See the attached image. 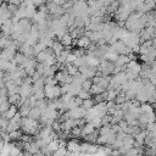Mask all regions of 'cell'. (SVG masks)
I'll list each match as a JSON object with an SVG mask.
<instances>
[{
    "instance_id": "cell-1",
    "label": "cell",
    "mask_w": 156,
    "mask_h": 156,
    "mask_svg": "<svg viewBox=\"0 0 156 156\" xmlns=\"http://www.w3.org/2000/svg\"><path fill=\"white\" fill-rule=\"evenodd\" d=\"M41 128V124L39 123V121L29 118V117H22L21 121V130L26 134H30V135H37L39 129Z\"/></svg>"
},
{
    "instance_id": "cell-2",
    "label": "cell",
    "mask_w": 156,
    "mask_h": 156,
    "mask_svg": "<svg viewBox=\"0 0 156 156\" xmlns=\"http://www.w3.org/2000/svg\"><path fill=\"white\" fill-rule=\"evenodd\" d=\"M44 95L45 99L52 100L61 96V88L58 84L56 85H44Z\"/></svg>"
},
{
    "instance_id": "cell-3",
    "label": "cell",
    "mask_w": 156,
    "mask_h": 156,
    "mask_svg": "<svg viewBox=\"0 0 156 156\" xmlns=\"http://www.w3.org/2000/svg\"><path fill=\"white\" fill-rule=\"evenodd\" d=\"M87 110L82 106H77L74 108H71L68 111H66V115L68 116V118H84Z\"/></svg>"
},
{
    "instance_id": "cell-4",
    "label": "cell",
    "mask_w": 156,
    "mask_h": 156,
    "mask_svg": "<svg viewBox=\"0 0 156 156\" xmlns=\"http://www.w3.org/2000/svg\"><path fill=\"white\" fill-rule=\"evenodd\" d=\"M18 94L21 98H29L32 94H33V88H32V84H28V83H22L18 88Z\"/></svg>"
},
{
    "instance_id": "cell-5",
    "label": "cell",
    "mask_w": 156,
    "mask_h": 156,
    "mask_svg": "<svg viewBox=\"0 0 156 156\" xmlns=\"http://www.w3.org/2000/svg\"><path fill=\"white\" fill-rule=\"evenodd\" d=\"M72 44H74V45H77V48H82V49H87L90 44H91V41H90V39H89V37H87V35H80L79 38H77V39H73V43Z\"/></svg>"
},
{
    "instance_id": "cell-6",
    "label": "cell",
    "mask_w": 156,
    "mask_h": 156,
    "mask_svg": "<svg viewBox=\"0 0 156 156\" xmlns=\"http://www.w3.org/2000/svg\"><path fill=\"white\" fill-rule=\"evenodd\" d=\"M22 54H24L27 57H33L34 56V52H33V46H30V45H28V44H26V43H23V44H21V46H20V49H18Z\"/></svg>"
},
{
    "instance_id": "cell-7",
    "label": "cell",
    "mask_w": 156,
    "mask_h": 156,
    "mask_svg": "<svg viewBox=\"0 0 156 156\" xmlns=\"http://www.w3.org/2000/svg\"><path fill=\"white\" fill-rule=\"evenodd\" d=\"M79 141L77 139H71L67 141V151H71V152H76V151H79Z\"/></svg>"
},
{
    "instance_id": "cell-8",
    "label": "cell",
    "mask_w": 156,
    "mask_h": 156,
    "mask_svg": "<svg viewBox=\"0 0 156 156\" xmlns=\"http://www.w3.org/2000/svg\"><path fill=\"white\" fill-rule=\"evenodd\" d=\"M129 61H130V58L128 57V55H118V56H117V60H116L113 63H115V66H118V67H123V68H124V66H126Z\"/></svg>"
},
{
    "instance_id": "cell-9",
    "label": "cell",
    "mask_w": 156,
    "mask_h": 156,
    "mask_svg": "<svg viewBox=\"0 0 156 156\" xmlns=\"http://www.w3.org/2000/svg\"><path fill=\"white\" fill-rule=\"evenodd\" d=\"M18 112V108H17V106L16 105H10L9 106V108L2 113V116L6 118V119H11L16 113Z\"/></svg>"
},
{
    "instance_id": "cell-10",
    "label": "cell",
    "mask_w": 156,
    "mask_h": 156,
    "mask_svg": "<svg viewBox=\"0 0 156 156\" xmlns=\"http://www.w3.org/2000/svg\"><path fill=\"white\" fill-rule=\"evenodd\" d=\"M11 41H12V38L10 35H5V34H0V50L7 48L11 45Z\"/></svg>"
},
{
    "instance_id": "cell-11",
    "label": "cell",
    "mask_w": 156,
    "mask_h": 156,
    "mask_svg": "<svg viewBox=\"0 0 156 156\" xmlns=\"http://www.w3.org/2000/svg\"><path fill=\"white\" fill-rule=\"evenodd\" d=\"M63 49H65V46L62 45V43H61L60 40H55V41L52 43V45H51V50H52V52L55 54V56H58V55L63 51Z\"/></svg>"
},
{
    "instance_id": "cell-12",
    "label": "cell",
    "mask_w": 156,
    "mask_h": 156,
    "mask_svg": "<svg viewBox=\"0 0 156 156\" xmlns=\"http://www.w3.org/2000/svg\"><path fill=\"white\" fill-rule=\"evenodd\" d=\"M146 134H147V132H146V130H140L138 134H135V135H134V140H135V143H138V145H139V146L144 145V141H145V136H146Z\"/></svg>"
},
{
    "instance_id": "cell-13",
    "label": "cell",
    "mask_w": 156,
    "mask_h": 156,
    "mask_svg": "<svg viewBox=\"0 0 156 156\" xmlns=\"http://www.w3.org/2000/svg\"><path fill=\"white\" fill-rule=\"evenodd\" d=\"M27 58H28V57H27V56H26L24 54H22L21 51H17L12 61H13V62H15V63H16L17 66H21V65H22V63H23V62H24V61H26Z\"/></svg>"
},
{
    "instance_id": "cell-14",
    "label": "cell",
    "mask_w": 156,
    "mask_h": 156,
    "mask_svg": "<svg viewBox=\"0 0 156 156\" xmlns=\"http://www.w3.org/2000/svg\"><path fill=\"white\" fill-rule=\"evenodd\" d=\"M106 89L102 87V85H100V84H91V88L89 89V91H90V94L91 95H98V94H102L104 91H105Z\"/></svg>"
},
{
    "instance_id": "cell-15",
    "label": "cell",
    "mask_w": 156,
    "mask_h": 156,
    "mask_svg": "<svg viewBox=\"0 0 156 156\" xmlns=\"http://www.w3.org/2000/svg\"><path fill=\"white\" fill-rule=\"evenodd\" d=\"M20 108H18V113L22 116V117H27L28 116V113H29V110L32 108L27 102H26V100H24V102L21 105V106H18Z\"/></svg>"
},
{
    "instance_id": "cell-16",
    "label": "cell",
    "mask_w": 156,
    "mask_h": 156,
    "mask_svg": "<svg viewBox=\"0 0 156 156\" xmlns=\"http://www.w3.org/2000/svg\"><path fill=\"white\" fill-rule=\"evenodd\" d=\"M22 130L21 129H17V130H12V132H9V136H10V141H20L21 140V136H22Z\"/></svg>"
},
{
    "instance_id": "cell-17",
    "label": "cell",
    "mask_w": 156,
    "mask_h": 156,
    "mask_svg": "<svg viewBox=\"0 0 156 156\" xmlns=\"http://www.w3.org/2000/svg\"><path fill=\"white\" fill-rule=\"evenodd\" d=\"M40 116H41V111H40L38 107H32V108L29 110V113H28V116H27V117H29V118H33V119H37V121H39Z\"/></svg>"
},
{
    "instance_id": "cell-18",
    "label": "cell",
    "mask_w": 156,
    "mask_h": 156,
    "mask_svg": "<svg viewBox=\"0 0 156 156\" xmlns=\"http://www.w3.org/2000/svg\"><path fill=\"white\" fill-rule=\"evenodd\" d=\"M95 130V128L89 123V122H87L84 126H82V138H84L87 134H90V133H93Z\"/></svg>"
},
{
    "instance_id": "cell-19",
    "label": "cell",
    "mask_w": 156,
    "mask_h": 156,
    "mask_svg": "<svg viewBox=\"0 0 156 156\" xmlns=\"http://www.w3.org/2000/svg\"><path fill=\"white\" fill-rule=\"evenodd\" d=\"M46 149H48V151H49L50 154H52L55 150H57V149H58V138L51 139V141L46 145Z\"/></svg>"
},
{
    "instance_id": "cell-20",
    "label": "cell",
    "mask_w": 156,
    "mask_h": 156,
    "mask_svg": "<svg viewBox=\"0 0 156 156\" xmlns=\"http://www.w3.org/2000/svg\"><path fill=\"white\" fill-rule=\"evenodd\" d=\"M60 41L62 43V45H63V46H71V45H72V43H73V38L71 37V34H69V33H66V34L60 39Z\"/></svg>"
},
{
    "instance_id": "cell-21",
    "label": "cell",
    "mask_w": 156,
    "mask_h": 156,
    "mask_svg": "<svg viewBox=\"0 0 156 156\" xmlns=\"http://www.w3.org/2000/svg\"><path fill=\"white\" fill-rule=\"evenodd\" d=\"M98 135H99V132L95 129L93 133H90V134H87V135L84 136V140H85V141H88V143H96Z\"/></svg>"
},
{
    "instance_id": "cell-22",
    "label": "cell",
    "mask_w": 156,
    "mask_h": 156,
    "mask_svg": "<svg viewBox=\"0 0 156 156\" xmlns=\"http://www.w3.org/2000/svg\"><path fill=\"white\" fill-rule=\"evenodd\" d=\"M140 111L143 113H151V112H154V107L149 102H143V104H140Z\"/></svg>"
},
{
    "instance_id": "cell-23",
    "label": "cell",
    "mask_w": 156,
    "mask_h": 156,
    "mask_svg": "<svg viewBox=\"0 0 156 156\" xmlns=\"http://www.w3.org/2000/svg\"><path fill=\"white\" fill-rule=\"evenodd\" d=\"M66 72L69 76H74L76 73H78V67L74 66L73 63H66Z\"/></svg>"
},
{
    "instance_id": "cell-24",
    "label": "cell",
    "mask_w": 156,
    "mask_h": 156,
    "mask_svg": "<svg viewBox=\"0 0 156 156\" xmlns=\"http://www.w3.org/2000/svg\"><path fill=\"white\" fill-rule=\"evenodd\" d=\"M69 135L72 138H74V139L80 138L82 136V127H73L71 129V132H69Z\"/></svg>"
},
{
    "instance_id": "cell-25",
    "label": "cell",
    "mask_w": 156,
    "mask_h": 156,
    "mask_svg": "<svg viewBox=\"0 0 156 156\" xmlns=\"http://www.w3.org/2000/svg\"><path fill=\"white\" fill-rule=\"evenodd\" d=\"M94 106H95V101L93 100V98L85 99V100H83V102H82V107H84L85 110H89V108H91V107H94Z\"/></svg>"
},
{
    "instance_id": "cell-26",
    "label": "cell",
    "mask_w": 156,
    "mask_h": 156,
    "mask_svg": "<svg viewBox=\"0 0 156 156\" xmlns=\"http://www.w3.org/2000/svg\"><path fill=\"white\" fill-rule=\"evenodd\" d=\"M45 49H46V46H45L43 43L38 41L37 44H34V45H33V52H34V56H35V55H38L40 51H43V50H45Z\"/></svg>"
},
{
    "instance_id": "cell-27",
    "label": "cell",
    "mask_w": 156,
    "mask_h": 156,
    "mask_svg": "<svg viewBox=\"0 0 156 156\" xmlns=\"http://www.w3.org/2000/svg\"><path fill=\"white\" fill-rule=\"evenodd\" d=\"M95 129H99L101 126H102V121H101V117H95V118H93L90 122H89Z\"/></svg>"
},
{
    "instance_id": "cell-28",
    "label": "cell",
    "mask_w": 156,
    "mask_h": 156,
    "mask_svg": "<svg viewBox=\"0 0 156 156\" xmlns=\"http://www.w3.org/2000/svg\"><path fill=\"white\" fill-rule=\"evenodd\" d=\"M37 100H43L45 99V95H44V89H38V90H34L33 94H32Z\"/></svg>"
},
{
    "instance_id": "cell-29",
    "label": "cell",
    "mask_w": 156,
    "mask_h": 156,
    "mask_svg": "<svg viewBox=\"0 0 156 156\" xmlns=\"http://www.w3.org/2000/svg\"><path fill=\"white\" fill-rule=\"evenodd\" d=\"M77 96H79L82 100H85V99H89L91 98V94L89 90H84V89H80V91L77 94Z\"/></svg>"
},
{
    "instance_id": "cell-30",
    "label": "cell",
    "mask_w": 156,
    "mask_h": 156,
    "mask_svg": "<svg viewBox=\"0 0 156 156\" xmlns=\"http://www.w3.org/2000/svg\"><path fill=\"white\" fill-rule=\"evenodd\" d=\"M66 155H67V147H58L51 154V156H66Z\"/></svg>"
},
{
    "instance_id": "cell-31",
    "label": "cell",
    "mask_w": 156,
    "mask_h": 156,
    "mask_svg": "<svg viewBox=\"0 0 156 156\" xmlns=\"http://www.w3.org/2000/svg\"><path fill=\"white\" fill-rule=\"evenodd\" d=\"M91 84H93L91 79H85V80L80 84V87H82V89H84V90H89V89L91 88Z\"/></svg>"
},
{
    "instance_id": "cell-32",
    "label": "cell",
    "mask_w": 156,
    "mask_h": 156,
    "mask_svg": "<svg viewBox=\"0 0 156 156\" xmlns=\"http://www.w3.org/2000/svg\"><path fill=\"white\" fill-rule=\"evenodd\" d=\"M32 140H34L33 139V136L30 135V134H22V136H21V143H29V141H32Z\"/></svg>"
},
{
    "instance_id": "cell-33",
    "label": "cell",
    "mask_w": 156,
    "mask_h": 156,
    "mask_svg": "<svg viewBox=\"0 0 156 156\" xmlns=\"http://www.w3.org/2000/svg\"><path fill=\"white\" fill-rule=\"evenodd\" d=\"M76 58H77V56H76L73 52H69V54L67 55V58H66V63H73Z\"/></svg>"
},
{
    "instance_id": "cell-34",
    "label": "cell",
    "mask_w": 156,
    "mask_h": 156,
    "mask_svg": "<svg viewBox=\"0 0 156 156\" xmlns=\"http://www.w3.org/2000/svg\"><path fill=\"white\" fill-rule=\"evenodd\" d=\"M30 156H44V154H43L41 151H38V152H35V154H33V155H30Z\"/></svg>"
},
{
    "instance_id": "cell-35",
    "label": "cell",
    "mask_w": 156,
    "mask_h": 156,
    "mask_svg": "<svg viewBox=\"0 0 156 156\" xmlns=\"http://www.w3.org/2000/svg\"><path fill=\"white\" fill-rule=\"evenodd\" d=\"M71 1H72L73 4H77V2H78V1H80V0H71Z\"/></svg>"
},
{
    "instance_id": "cell-36",
    "label": "cell",
    "mask_w": 156,
    "mask_h": 156,
    "mask_svg": "<svg viewBox=\"0 0 156 156\" xmlns=\"http://www.w3.org/2000/svg\"><path fill=\"white\" fill-rule=\"evenodd\" d=\"M152 156H156V154H155V155H152Z\"/></svg>"
},
{
    "instance_id": "cell-37",
    "label": "cell",
    "mask_w": 156,
    "mask_h": 156,
    "mask_svg": "<svg viewBox=\"0 0 156 156\" xmlns=\"http://www.w3.org/2000/svg\"><path fill=\"white\" fill-rule=\"evenodd\" d=\"M107 156H111V155H107Z\"/></svg>"
}]
</instances>
